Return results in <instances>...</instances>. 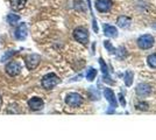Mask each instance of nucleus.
<instances>
[{
    "label": "nucleus",
    "mask_w": 156,
    "mask_h": 140,
    "mask_svg": "<svg viewBox=\"0 0 156 140\" xmlns=\"http://www.w3.org/2000/svg\"><path fill=\"white\" fill-rule=\"evenodd\" d=\"M59 82H61V80H59V77L56 75V74L49 73V74H47V75H44V76L42 77L41 84H42L43 89H46V90H50V89L56 87Z\"/></svg>",
    "instance_id": "nucleus-1"
},
{
    "label": "nucleus",
    "mask_w": 156,
    "mask_h": 140,
    "mask_svg": "<svg viewBox=\"0 0 156 140\" xmlns=\"http://www.w3.org/2000/svg\"><path fill=\"white\" fill-rule=\"evenodd\" d=\"M89 36H90V34L84 27H77L73 31V39L82 45H86L89 42Z\"/></svg>",
    "instance_id": "nucleus-2"
},
{
    "label": "nucleus",
    "mask_w": 156,
    "mask_h": 140,
    "mask_svg": "<svg viewBox=\"0 0 156 140\" xmlns=\"http://www.w3.org/2000/svg\"><path fill=\"white\" fill-rule=\"evenodd\" d=\"M154 43H155V39H154V36L150 35V34L141 35V36L137 39V46H139L140 49H143V50L150 49L151 47L154 46Z\"/></svg>",
    "instance_id": "nucleus-3"
},
{
    "label": "nucleus",
    "mask_w": 156,
    "mask_h": 140,
    "mask_svg": "<svg viewBox=\"0 0 156 140\" xmlns=\"http://www.w3.org/2000/svg\"><path fill=\"white\" fill-rule=\"evenodd\" d=\"M65 103L71 107H78L83 104V98L79 93L70 92L65 96Z\"/></svg>",
    "instance_id": "nucleus-4"
},
{
    "label": "nucleus",
    "mask_w": 156,
    "mask_h": 140,
    "mask_svg": "<svg viewBox=\"0 0 156 140\" xmlns=\"http://www.w3.org/2000/svg\"><path fill=\"white\" fill-rule=\"evenodd\" d=\"M5 70H6L7 75H9V76H18L21 71V64L16 61H11L6 64Z\"/></svg>",
    "instance_id": "nucleus-5"
},
{
    "label": "nucleus",
    "mask_w": 156,
    "mask_h": 140,
    "mask_svg": "<svg viewBox=\"0 0 156 140\" xmlns=\"http://www.w3.org/2000/svg\"><path fill=\"white\" fill-rule=\"evenodd\" d=\"M14 36L16 40L23 41L26 40V38L28 36V27L25 22H21L19 26L15 28V32H14Z\"/></svg>",
    "instance_id": "nucleus-6"
},
{
    "label": "nucleus",
    "mask_w": 156,
    "mask_h": 140,
    "mask_svg": "<svg viewBox=\"0 0 156 140\" xmlns=\"http://www.w3.org/2000/svg\"><path fill=\"white\" fill-rule=\"evenodd\" d=\"M41 57L37 54H30L26 57V66L28 68V70H34L35 68L40 64Z\"/></svg>",
    "instance_id": "nucleus-7"
},
{
    "label": "nucleus",
    "mask_w": 156,
    "mask_h": 140,
    "mask_svg": "<svg viewBox=\"0 0 156 140\" xmlns=\"http://www.w3.org/2000/svg\"><path fill=\"white\" fill-rule=\"evenodd\" d=\"M113 6L112 0H96V8L100 13H107Z\"/></svg>",
    "instance_id": "nucleus-8"
},
{
    "label": "nucleus",
    "mask_w": 156,
    "mask_h": 140,
    "mask_svg": "<svg viewBox=\"0 0 156 140\" xmlns=\"http://www.w3.org/2000/svg\"><path fill=\"white\" fill-rule=\"evenodd\" d=\"M28 106L32 111H41L44 107V102L40 97H33L28 100Z\"/></svg>",
    "instance_id": "nucleus-9"
},
{
    "label": "nucleus",
    "mask_w": 156,
    "mask_h": 140,
    "mask_svg": "<svg viewBox=\"0 0 156 140\" xmlns=\"http://www.w3.org/2000/svg\"><path fill=\"white\" fill-rule=\"evenodd\" d=\"M104 96L105 98L107 99V102L110 103V106L112 110H115L118 106V102H117V97H115V93L113 92L112 89H105L104 90Z\"/></svg>",
    "instance_id": "nucleus-10"
},
{
    "label": "nucleus",
    "mask_w": 156,
    "mask_h": 140,
    "mask_svg": "<svg viewBox=\"0 0 156 140\" xmlns=\"http://www.w3.org/2000/svg\"><path fill=\"white\" fill-rule=\"evenodd\" d=\"M135 91H136L137 96H140V97H147V96H149L150 93L153 92V89L147 83H140L136 87Z\"/></svg>",
    "instance_id": "nucleus-11"
},
{
    "label": "nucleus",
    "mask_w": 156,
    "mask_h": 140,
    "mask_svg": "<svg viewBox=\"0 0 156 140\" xmlns=\"http://www.w3.org/2000/svg\"><path fill=\"white\" fill-rule=\"evenodd\" d=\"M103 29H104V34L106 36H108V38H117L118 36V29L115 26L105 23L104 26H103Z\"/></svg>",
    "instance_id": "nucleus-12"
},
{
    "label": "nucleus",
    "mask_w": 156,
    "mask_h": 140,
    "mask_svg": "<svg viewBox=\"0 0 156 140\" xmlns=\"http://www.w3.org/2000/svg\"><path fill=\"white\" fill-rule=\"evenodd\" d=\"M27 0H9V6L12 8V11H21L23 7L26 6Z\"/></svg>",
    "instance_id": "nucleus-13"
},
{
    "label": "nucleus",
    "mask_w": 156,
    "mask_h": 140,
    "mask_svg": "<svg viewBox=\"0 0 156 140\" xmlns=\"http://www.w3.org/2000/svg\"><path fill=\"white\" fill-rule=\"evenodd\" d=\"M117 23L118 26L120 27V28H128L130 26V23H132V20H130L128 16H126V15H120L119 18H118L117 20Z\"/></svg>",
    "instance_id": "nucleus-14"
},
{
    "label": "nucleus",
    "mask_w": 156,
    "mask_h": 140,
    "mask_svg": "<svg viewBox=\"0 0 156 140\" xmlns=\"http://www.w3.org/2000/svg\"><path fill=\"white\" fill-rule=\"evenodd\" d=\"M6 20H7V23H9V25L14 26V25H16V23L19 22L20 15H18V14H14V13H9V14H7Z\"/></svg>",
    "instance_id": "nucleus-15"
},
{
    "label": "nucleus",
    "mask_w": 156,
    "mask_h": 140,
    "mask_svg": "<svg viewBox=\"0 0 156 140\" xmlns=\"http://www.w3.org/2000/svg\"><path fill=\"white\" fill-rule=\"evenodd\" d=\"M133 80H134V74L132 73L130 70H127V71L125 73V76H124L125 84H126L127 87H130L132 83H133Z\"/></svg>",
    "instance_id": "nucleus-16"
},
{
    "label": "nucleus",
    "mask_w": 156,
    "mask_h": 140,
    "mask_svg": "<svg viewBox=\"0 0 156 140\" xmlns=\"http://www.w3.org/2000/svg\"><path fill=\"white\" fill-rule=\"evenodd\" d=\"M16 53H18L16 50H8V52H6V53L2 55V57H1L0 62H1V63H5V62H7V61H9L14 55H16Z\"/></svg>",
    "instance_id": "nucleus-17"
},
{
    "label": "nucleus",
    "mask_w": 156,
    "mask_h": 140,
    "mask_svg": "<svg viewBox=\"0 0 156 140\" xmlns=\"http://www.w3.org/2000/svg\"><path fill=\"white\" fill-rule=\"evenodd\" d=\"M96 77H97V70L94 68H89L86 71V80L92 82Z\"/></svg>",
    "instance_id": "nucleus-18"
},
{
    "label": "nucleus",
    "mask_w": 156,
    "mask_h": 140,
    "mask_svg": "<svg viewBox=\"0 0 156 140\" xmlns=\"http://www.w3.org/2000/svg\"><path fill=\"white\" fill-rule=\"evenodd\" d=\"M147 63L150 68L156 69V53L155 54H150L149 56L147 57Z\"/></svg>",
    "instance_id": "nucleus-19"
},
{
    "label": "nucleus",
    "mask_w": 156,
    "mask_h": 140,
    "mask_svg": "<svg viewBox=\"0 0 156 140\" xmlns=\"http://www.w3.org/2000/svg\"><path fill=\"white\" fill-rule=\"evenodd\" d=\"M99 64H100V69H101L103 74H104L105 76H107L108 75V67H107V64L105 63V61L101 57L99 59Z\"/></svg>",
    "instance_id": "nucleus-20"
},
{
    "label": "nucleus",
    "mask_w": 156,
    "mask_h": 140,
    "mask_svg": "<svg viewBox=\"0 0 156 140\" xmlns=\"http://www.w3.org/2000/svg\"><path fill=\"white\" fill-rule=\"evenodd\" d=\"M104 46H105V48L108 50V53L110 54H115V48L112 46V43H111L110 41H104Z\"/></svg>",
    "instance_id": "nucleus-21"
},
{
    "label": "nucleus",
    "mask_w": 156,
    "mask_h": 140,
    "mask_svg": "<svg viewBox=\"0 0 156 140\" xmlns=\"http://www.w3.org/2000/svg\"><path fill=\"white\" fill-rule=\"evenodd\" d=\"M89 95H90L91 99H93V100L99 99V92L94 90V88H90V89H89Z\"/></svg>",
    "instance_id": "nucleus-22"
},
{
    "label": "nucleus",
    "mask_w": 156,
    "mask_h": 140,
    "mask_svg": "<svg viewBox=\"0 0 156 140\" xmlns=\"http://www.w3.org/2000/svg\"><path fill=\"white\" fill-rule=\"evenodd\" d=\"M136 109L137 110H141V111H147L149 109V105L146 102H139L136 104Z\"/></svg>",
    "instance_id": "nucleus-23"
},
{
    "label": "nucleus",
    "mask_w": 156,
    "mask_h": 140,
    "mask_svg": "<svg viewBox=\"0 0 156 140\" xmlns=\"http://www.w3.org/2000/svg\"><path fill=\"white\" fill-rule=\"evenodd\" d=\"M115 54H117L120 59H122L125 55H126V48H124V47H120L118 50H115Z\"/></svg>",
    "instance_id": "nucleus-24"
},
{
    "label": "nucleus",
    "mask_w": 156,
    "mask_h": 140,
    "mask_svg": "<svg viewBox=\"0 0 156 140\" xmlns=\"http://www.w3.org/2000/svg\"><path fill=\"white\" fill-rule=\"evenodd\" d=\"M118 98H119V100H120V104H121V106H126V100H125L124 98V95L120 92L119 95H118Z\"/></svg>",
    "instance_id": "nucleus-25"
},
{
    "label": "nucleus",
    "mask_w": 156,
    "mask_h": 140,
    "mask_svg": "<svg viewBox=\"0 0 156 140\" xmlns=\"http://www.w3.org/2000/svg\"><path fill=\"white\" fill-rule=\"evenodd\" d=\"M1 104H2V99H1V95H0V107H1Z\"/></svg>",
    "instance_id": "nucleus-26"
},
{
    "label": "nucleus",
    "mask_w": 156,
    "mask_h": 140,
    "mask_svg": "<svg viewBox=\"0 0 156 140\" xmlns=\"http://www.w3.org/2000/svg\"><path fill=\"white\" fill-rule=\"evenodd\" d=\"M154 28H155V29H156V26H154Z\"/></svg>",
    "instance_id": "nucleus-27"
}]
</instances>
